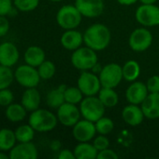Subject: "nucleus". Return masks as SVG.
Returning <instances> with one entry per match:
<instances>
[{
	"instance_id": "22",
	"label": "nucleus",
	"mask_w": 159,
	"mask_h": 159,
	"mask_svg": "<svg viewBox=\"0 0 159 159\" xmlns=\"http://www.w3.org/2000/svg\"><path fill=\"white\" fill-rule=\"evenodd\" d=\"M67 86L62 84L58 86L56 89L50 90L46 96V103L49 107L52 109H57L63 103L66 102L65 101V90Z\"/></svg>"
},
{
	"instance_id": "34",
	"label": "nucleus",
	"mask_w": 159,
	"mask_h": 159,
	"mask_svg": "<svg viewBox=\"0 0 159 159\" xmlns=\"http://www.w3.org/2000/svg\"><path fill=\"white\" fill-rule=\"evenodd\" d=\"M93 144L97 148V150L99 152L101 150H104L110 147V141L106 137V135L98 134L93 139Z\"/></svg>"
},
{
	"instance_id": "17",
	"label": "nucleus",
	"mask_w": 159,
	"mask_h": 159,
	"mask_svg": "<svg viewBox=\"0 0 159 159\" xmlns=\"http://www.w3.org/2000/svg\"><path fill=\"white\" fill-rule=\"evenodd\" d=\"M122 117L126 124L131 127H137L143 122L145 116L141 105L129 103L124 107L122 111Z\"/></svg>"
},
{
	"instance_id": "41",
	"label": "nucleus",
	"mask_w": 159,
	"mask_h": 159,
	"mask_svg": "<svg viewBox=\"0 0 159 159\" xmlns=\"http://www.w3.org/2000/svg\"><path fill=\"white\" fill-rule=\"evenodd\" d=\"M139 0H117V2L122 6H132Z\"/></svg>"
},
{
	"instance_id": "32",
	"label": "nucleus",
	"mask_w": 159,
	"mask_h": 159,
	"mask_svg": "<svg viewBox=\"0 0 159 159\" xmlns=\"http://www.w3.org/2000/svg\"><path fill=\"white\" fill-rule=\"evenodd\" d=\"M14 73L10 67L0 64V90L7 89L14 80Z\"/></svg>"
},
{
	"instance_id": "38",
	"label": "nucleus",
	"mask_w": 159,
	"mask_h": 159,
	"mask_svg": "<svg viewBox=\"0 0 159 159\" xmlns=\"http://www.w3.org/2000/svg\"><path fill=\"white\" fill-rule=\"evenodd\" d=\"M118 157L119 156L110 148L101 150L97 154V159H118Z\"/></svg>"
},
{
	"instance_id": "31",
	"label": "nucleus",
	"mask_w": 159,
	"mask_h": 159,
	"mask_svg": "<svg viewBox=\"0 0 159 159\" xmlns=\"http://www.w3.org/2000/svg\"><path fill=\"white\" fill-rule=\"evenodd\" d=\"M37 71H38V74H39V76L41 79L49 80L54 76L55 72H56V67L52 61L45 60L37 67Z\"/></svg>"
},
{
	"instance_id": "40",
	"label": "nucleus",
	"mask_w": 159,
	"mask_h": 159,
	"mask_svg": "<svg viewBox=\"0 0 159 159\" xmlns=\"http://www.w3.org/2000/svg\"><path fill=\"white\" fill-rule=\"evenodd\" d=\"M58 158L59 159H76L74 152L69 150V149H63L59 151L58 154Z\"/></svg>"
},
{
	"instance_id": "21",
	"label": "nucleus",
	"mask_w": 159,
	"mask_h": 159,
	"mask_svg": "<svg viewBox=\"0 0 159 159\" xmlns=\"http://www.w3.org/2000/svg\"><path fill=\"white\" fill-rule=\"evenodd\" d=\"M23 57L26 64L36 68L38 67L46 60L45 51L38 46H31L27 48Z\"/></svg>"
},
{
	"instance_id": "25",
	"label": "nucleus",
	"mask_w": 159,
	"mask_h": 159,
	"mask_svg": "<svg viewBox=\"0 0 159 159\" xmlns=\"http://www.w3.org/2000/svg\"><path fill=\"white\" fill-rule=\"evenodd\" d=\"M123 77L127 82L136 81L141 75V66L135 60H129L122 66Z\"/></svg>"
},
{
	"instance_id": "16",
	"label": "nucleus",
	"mask_w": 159,
	"mask_h": 159,
	"mask_svg": "<svg viewBox=\"0 0 159 159\" xmlns=\"http://www.w3.org/2000/svg\"><path fill=\"white\" fill-rule=\"evenodd\" d=\"M20 53L18 48L11 42L0 44V64L11 67L19 61Z\"/></svg>"
},
{
	"instance_id": "45",
	"label": "nucleus",
	"mask_w": 159,
	"mask_h": 159,
	"mask_svg": "<svg viewBox=\"0 0 159 159\" xmlns=\"http://www.w3.org/2000/svg\"><path fill=\"white\" fill-rule=\"evenodd\" d=\"M0 159H10L9 155H7L4 151H0Z\"/></svg>"
},
{
	"instance_id": "2",
	"label": "nucleus",
	"mask_w": 159,
	"mask_h": 159,
	"mask_svg": "<svg viewBox=\"0 0 159 159\" xmlns=\"http://www.w3.org/2000/svg\"><path fill=\"white\" fill-rule=\"evenodd\" d=\"M57 116L46 109H37L31 112L28 118V124L37 132H49L57 126Z\"/></svg>"
},
{
	"instance_id": "44",
	"label": "nucleus",
	"mask_w": 159,
	"mask_h": 159,
	"mask_svg": "<svg viewBox=\"0 0 159 159\" xmlns=\"http://www.w3.org/2000/svg\"><path fill=\"white\" fill-rule=\"evenodd\" d=\"M142 4L145 5H151V4H156L157 0H139Z\"/></svg>"
},
{
	"instance_id": "19",
	"label": "nucleus",
	"mask_w": 159,
	"mask_h": 159,
	"mask_svg": "<svg viewBox=\"0 0 159 159\" xmlns=\"http://www.w3.org/2000/svg\"><path fill=\"white\" fill-rule=\"evenodd\" d=\"M144 116L148 119L159 118V92L149 93L141 104Z\"/></svg>"
},
{
	"instance_id": "15",
	"label": "nucleus",
	"mask_w": 159,
	"mask_h": 159,
	"mask_svg": "<svg viewBox=\"0 0 159 159\" xmlns=\"http://www.w3.org/2000/svg\"><path fill=\"white\" fill-rule=\"evenodd\" d=\"M10 159H36L38 157V152L36 145L32 142L19 143L8 152Z\"/></svg>"
},
{
	"instance_id": "13",
	"label": "nucleus",
	"mask_w": 159,
	"mask_h": 159,
	"mask_svg": "<svg viewBox=\"0 0 159 159\" xmlns=\"http://www.w3.org/2000/svg\"><path fill=\"white\" fill-rule=\"evenodd\" d=\"M74 5L85 18H97L104 10L103 0H75Z\"/></svg>"
},
{
	"instance_id": "1",
	"label": "nucleus",
	"mask_w": 159,
	"mask_h": 159,
	"mask_svg": "<svg viewBox=\"0 0 159 159\" xmlns=\"http://www.w3.org/2000/svg\"><path fill=\"white\" fill-rule=\"evenodd\" d=\"M111 31L103 23H94L83 33V44L96 51L106 49L111 43Z\"/></svg>"
},
{
	"instance_id": "9",
	"label": "nucleus",
	"mask_w": 159,
	"mask_h": 159,
	"mask_svg": "<svg viewBox=\"0 0 159 159\" xmlns=\"http://www.w3.org/2000/svg\"><path fill=\"white\" fill-rule=\"evenodd\" d=\"M153 44V34L145 27L135 29L129 36L128 45L133 51L143 52Z\"/></svg>"
},
{
	"instance_id": "4",
	"label": "nucleus",
	"mask_w": 159,
	"mask_h": 159,
	"mask_svg": "<svg viewBox=\"0 0 159 159\" xmlns=\"http://www.w3.org/2000/svg\"><path fill=\"white\" fill-rule=\"evenodd\" d=\"M79 108L82 118L92 122L97 121L106 111V107L97 96H85L80 102Z\"/></svg>"
},
{
	"instance_id": "37",
	"label": "nucleus",
	"mask_w": 159,
	"mask_h": 159,
	"mask_svg": "<svg viewBox=\"0 0 159 159\" xmlns=\"http://www.w3.org/2000/svg\"><path fill=\"white\" fill-rule=\"evenodd\" d=\"M12 9V0H0V16L10 14Z\"/></svg>"
},
{
	"instance_id": "35",
	"label": "nucleus",
	"mask_w": 159,
	"mask_h": 159,
	"mask_svg": "<svg viewBox=\"0 0 159 159\" xmlns=\"http://www.w3.org/2000/svg\"><path fill=\"white\" fill-rule=\"evenodd\" d=\"M14 99L13 93L8 89H4L0 90V105L7 107L12 103Z\"/></svg>"
},
{
	"instance_id": "23",
	"label": "nucleus",
	"mask_w": 159,
	"mask_h": 159,
	"mask_svg": "<svg viewBox=\"0 0 159 159\" xmlns=\"http://www.w3.org/2000/svg\"><path fill=\"white\" fill-rule=\"evenodd\" d=\"M74 155L77 159H97L98 151L94 146L93 143L90 142H84V143H79L74 150Z\"/></svg>"
},
{
	"instance_id": "5",
	"label": "nucleus",
	"mask_w": 159,
	"mask_h": 159,
	"mask_svg": "<svg viewBox=\"0 0 159 159\" xmlns=\"http://www.w3.org/2000/svg\"><path fill=\"white\" fill-rule=\"evenodd\" d=\"M98 62L97 51L88 48L81 47L73 51L71 55L72 65L80 71H91L96 63Z\"/></svg>"
},
{
	"instance_id": "42",
	"label": "nucleus",
	"mask_w": 159,
	"mask_h": 159,
	"mask_svg": "<svg viewBox=\"0 0 159 159\" xmlns=\"http://www.w3.org/2000/svg\"><path fill=\"white\" fill-rule=\"evenodd\" d=\"M102 68H103V66H101L98 62L97 63H96L95 65H94V67L91 69V71L94 73V74H96V75H99V73L101 72V70H102Z\"/></svg>"
},
{
	"instance_id": "11",
	"label": "nucleus",
	"mask_w": 159,
	"mask_h": 159,
	"mask_svg": "<svg viewBox=\"0 0 159 159\" xmlns=\"http://www.w3.org/2000/svg\"><path fill=\"white\" fill-rule=\"evenodd\" d=\"M58 122L65 127H73L81 119V111L76 104L65 102L57 108L56 114Z\"/></svg>"
},
{
	"instance_id": "12",
	"label": "nucleus",
	"mask_w": 159,
	"mask_h": 159,
	"mask_svg": "<svg viewBox=\"0 0 159 159\" xmlns=\"http://www.w3.org/2000/svg\"><path fill=\"white\" fill-rule=\"evenodd\" d=\"M95 122L87 119H80L72 127V136L78 143L91 142L97 135Z\"/></svg>"
},
{
	"instance_id": "27",
	"label": "nucleus",
	"mask_w": 159,
	"mask_h": 159,
	"mask_svg": "<svg viewBox=\"0 0 159 159\" xmlns=\"http://www.w3.org/2000/svg\"><path fill=\"white\" fill-rule=\"evenodd\" d=\"M17 140L15 132L9 129H0V151L9 152L15 145Z\"/></svg>"
},
{
	"instance_id": "28",
	"label": "nucleus",
	"mask_w": 159,
	"mask_h": 159,
	"mask_svg": "<svg viewBox=\"0 0 159 159\" xmlns=\"http://www.w3.org/2000/svg\"><path fill=\"white\" fill-rule=\"evenodd\" d=\"M35 129L28 124V125H22L17 128L14 131L16 140L18 143H28L32 142L35 136Z\"/></svg>"
},
{
	"instance_id": "6",
	"label": "nucleus",
	"mask_w": 159,
	"mask_h": 159,
	"mask_svg": "<svg viewBox=\"0 0 159 159\" xmlns=\"http://www.w3.org/2000/svg\"><path fill=\"white\" fill-rule=\"evenodd\" d=\"M98 77L102 87L115 89L124 79L122 66L115 62L108 63L103 66Z\"/></svg>"
},
{
	"instance_id": "39",
	"label": "nucleus",
	"mask_w": 159,
	"mask_h": 159,
	"mask_svg": "<svg viewBox=\"0 0 159 159\" xmlns=\"http://www.w3.org/2000/svg\"><path fill=\"white\" fill-rule=\"evenodd\" d=\"M9 30V22L6 16H0V37L5 36Z\"/></svg>"
},
{
	"instance_id": "29",
	"label": "nucleus",
	"mask_w": 159,
	"mask_h": 159,
	"mask_svg": "<svg viewBox=\"0 0 159 159\" xmlns=\"http://www.w3.org/2000/svg\"><path fill=\"white\" fill-rule=\"evenodd\" d=\"M84 98L83 93L78 87H67L65 90V101L66 102L72 104H80Z\"/></svg>"
},
{
	"instance_id": "30",
	"label": "nucleus",
	"mask_w": 159,
	"mask_h": 159,
	"mask_svg": "<svg viewBox=\"0 0 159 159\" xmlns=\"http://www.w3.org/2000/svg\"><path fill=\"white\" fill-rule=\"evenodd\" d=\"M95 126H96L97 134H101V135H108L114 129L113 121L110 117H107L104 116L95 122Z\"/></svg>"
},
{
	"instance_id": "24",
	"label": "nucleus",
	"mask_w": 159,
	"mask_h": 159,
	"mask_svg": "<svg viewBox=\"0 0 159 159\" xmlns=\"http://www.w3.org/2000/svg\"><path fill=\"white\" fill-rule=\"evenodd\" d=\"M97 97L106 108L115 107L119 102V96L112 88L102 87L97 94Z\"/></svg>"
},
{
	"instance_id": "14",
	"label": "nucleus",
	"mask_w": 159,
	"mask_h": 159,
	"mask_svg": "<svg viewBox=\"0 0 159 159\" xmlns=\"http://www.w3.org/2000/svg\"><path fill=\"white\" fill-rule=\"evenodd\" d=\"M149 91L145 83L141 81H134L128 86L126 90V99L129 103L141 105L145 98L148 96Z\"/></svg>"
},
{
	"instance_id": "36",
	"label": "nucleus",
	"mask_w": 159,
	"mask_h": 159,
	"mask_svg": "<svg viewBox=\"0 0 159 159\" xmlns=\"http://www.w3.org/2000/svg\"><path fill=\"white\" fill-rule=\"evenodd\" d=\"M146 86L149 93H158L159 92V75L151 76L147 82Z\"/></svg>"
},
{
	"instance_id": "10",
	"label": "nucleus",
	"mask_w": 159,
	"mask_h": 159,
	"mask_svg": "<svg viewBox=\"0 0 159 159\" xmlns=\"http://www.w3.org/2000/svg\"><path fill=\"white\" fill-rule=\"evenodd\" d=\"M137 21L143 27H155L159 25V7L156 4H142L135 12Z\"/></svg>"
},
{
	"instance_id": "3",
	"label": "nucleus",
	"mask_w": 159,
	"mask_h": 159,
	"mask_svg": "<svg viewBox=\"0 0 159 159\" xmlns=\"http://www.w3.org/2000/svg\"><path fill=\"white\" fill-rule=\"evenodd\" d=\"M82 17L75 5H65L57 11L56 21L64 30L76 29L81 24Z\"/></svg>"
},
{
	"instance_id": "7",
	"label": "nucleus",
	"mask_w": 159,
	"mask_h": 159,
	"mask_svg": "<svg viewBox=\"0 0 159 159\" xmlns=\"http://www.w3.org/2000/svg\"><path fill=\"white\" fill-rule=\"evenodd\" d=\"M14 77L22 87L26 89L37 88L41 79L37 69L29 64L20 65L14 72Z\"/></svg>"
},
{
	"instance_id": "43",
	"label": "nucleus",
	"mask_w": 159,
	"mask_h": 159,
	"mask_svg": "<svg viewBox=\"0 0 159 159\" xmlns=\"http://www.w3.org/2000/svg\"><path fill=\"white\" fill-rule=\"evenodd\" d=\"M60 146H61V143H60L58 141H53V142L51 143V148H52L53 151H59Z\"/></svg>"
},
{
	"instance_id": "8",
	"label": "nucleus",
	"mask_w": 159,
	"mask_h": 159,
	"mask_svg": "<svg viewBox=\"0 0 159 159\" xmlns=\"http://www.w3.org/2000/svg\"><path fill=\"white\" fill-rule=\"evenodd\" d=\"M77 87L82 90L84 97L97 95L102 88L98 75L92 71L82 72L77 81Z\"/></svg>"
},
{
	"instance_id": "20",
	"label": "nucleus",
	"mask_w": 159,
	"mask_h": 159,
	"mask_svg": "<svg viewBox=\"0 0 159 159\" xmlns=\"http://www.w3.org/2000/svg\"><path fill=\"white\" fill-rule=\"evenodd\" d=\"M41 102V96L39 91L36 88H28L22 96L21 103L27 110V112H33L39 108Z\"/></svg>"
},
{
	"instance_id": "18",
	"label": "nucleus",
	"mask_w": 159,
	"mask_h": 159,
	"mask_svg": "<svg viewBox=\"0 0 159 159\" xmlns=\"http://www.w3.org/2000/svg\"><path fill=\"white\" fill-rule=\"evenodd\" d=\"M61 45L67 50L74 51L83 44V34L76 29L66 30L61 35Z\"/></svg>"
},
{
	"instance_id": "26",
	"label": "nucleus",
	"mask_w": 159,
	"mask_h": 159,
	"mask_svg": "<svg viewBox=\"0 0 159 159\" xmlns=\"http://www.w3.org/2000/svg\"><path fill=\"white\" fill-rule=\"evenodd\" d=\"M27 110L21 103H11L7 106L6 109V117L8 121L17 123L22 121L26 116Z\"/></svg>"
},
{
	"instance_id": "33",
	"label": "nucleus",
	"mask_w": 159,
	"mask_h": 159,
	"mask_svg": "<svg viewBox=\"0 0 159 159\" xmlns=\"http://www.w3.org/2000/svg\"><path fill=\"white\" fill-rule=\"evenodd\" d=\"M39 4V0H13V5L19 11L30 12L35 10Z\"/></svg>"
},
{
	"instance_id": "46",
	"label": "nucleus",
	"mask_w": 159,
	"mask_h": 159,
	"mask_svg": "<svg viewBox=\"0 0 159 159\" xmlns=\"http://www.w3.org/2000/svg\"><path fill=\"white\" fill-rule=\"evenodd\" d=\"M50 1H52V2H60L62 0H50Z\"/></svg>"
}]
</instances>
